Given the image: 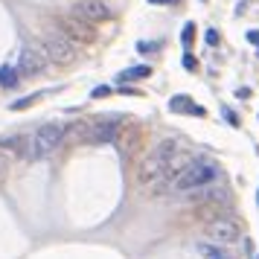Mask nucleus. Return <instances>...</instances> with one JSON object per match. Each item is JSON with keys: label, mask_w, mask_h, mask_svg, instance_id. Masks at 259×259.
<instances>
[{"label": "nucleus", "mask_w": 259, "mask_h": 259, "mask_svg": "<svg viewBox=\"0 0 259 259\" xmlns=\"http://www.w3.org/2000/svg\"><path fill=\"white\" fill-rule=\"evenodd\" d=\"M192 163V157L184 152V146L175 140L157 143L152 152L143 157L140 163V184L152 189V192H163V189L175 187L178 175Z\"/></svg>", "instance_id": "f257e3e1"}, {"label": "nucleus", "mask_w": 259, "mask_h": 259, "mask_svg": "<svg viewBox=\"0 0 259 259\" xmlns=\"http://www.w3.org/2000/svg\"><path fill=\"white\" fill-rule=\"evenodd\" d=\"M219 178V166L210 160H192V163L178 175L175 181V192H192V189H204L207 184H212Z\"/></svg>", "instance_id": "f03ea898"}, {"label": "nucleus", "mask_w": 259, "mask_h": 259, "mask_svg": "<svg viewBox=\"0 0 259 259\" xmlns=\"http://www.w3.org/2000/svg\"><path fill=\"white\" fill-rule=\"evenodd\" d=\"M64 137H67L64 125H41L29 137V152L35 154V157H47V154H53L64 143Z\"/></svg>", "instance_id": "7ed1b4c3"}, {"label": "nucleus", "mask_w": 259, "mask_h": 259, "mask_svg": "<svg viewBox=\"0 0 259 259\" xmlns=\"http://www.w3.org/2000/svg\"><path fill=\"white\" fill-rule=\"evenodd\" d=\"M44 56H47V61H53V64H73L76 56H79V50H76V44H73L70 38L59 35V38H47Z\"/></svg>", "instance_id": "20e7f679"}, {"label": "nucleus", "mask_w": 259, "mask_h": 259, "mask_svg": "<svg viewBox=\"0 0 259 259\" xmlns=\"http://www.w3.org/2000/svg\"><path fill=\"white\" fill-rule=\"evenodd\" d=\"M204 233H207V239H210L212 245H233L236 239H239V224L233 219H212L204 227Z\"/></svg>", "instance_id": "39448f33"}, {"label": "nucleus", "mask_w": 259, "mask_h": 259, "mask_svg": "<svg viewBox=\"0 0 259 259\" xmlns=\"http://www.w3.org/2000/svg\"><path fill=\"white\" fill-rule=\"evenodd\" d=\"M73 15L82 18L84 24H102V21L111 18V9H108L105 0H79L73 6Z\"/></svg>", "instance_id": "423d86ee"}, {"label": "nucleus", "mask_w": 259, "mask_h": 259, "mask_svg": "<svg viewBox=\"0 0 259 259\" xmlns=\"http://www.w3.org/2000/svg\"><path fill=\"white\" fill-rule=\"evenodd\" d=\"M61 29H64V38H70V41H94L96 38L94 26L84 24L82 18H76V15H67L61 21Z\"/></svg>", "instance_id": "0eeeda50"}, {"label": "nucleus", "mask_w": 259, "mask_h": 259, "mask_svg": "<svg viewBox=\"0 0 259 259\" xmlns=\"http://www.w3.org/2000/svg\"><path fill=\"white\" fill-rule=\"evenodd\" d=\"M82 134L88 143H111V140H117L119 125L117 122H91Z\"/></svg>", "instance_id": "6e6552de"}, {"label": "nucleus", "mask_w": 259, "mask_h": 259, "mask_svg": "<svg viewBox=\"0 0 259 259\" xmlns=\"http://www.w3.org/2000/svg\"><path fill=\"white\" fill-rule=\"evenodd\" d=\"M44 64H47V56H44V53L24 50V53L18 56V67H15V70L21 73V76H35V73L44 70Z\"/></svg>", "instance_id": "1a4fd4ad"}, {"label": "nucleus", "mask_w": 259, "mask_h": 259, "mask_svg": "<svg viewBox=\"0 0 259 259\" xmlns=\"http://www.w3.org/2000/svg\"><path fill=\"white\" fill-rule=\"evenodd\" d=\"M21 82V73L15 67H0V88H15Z\"/></svg>", "instance_id": "9d476101"}, {"label": "nucleus", "mask_w": 259, "mask_h": 259, "mask_svg": "<svg viewBox=\"0 0 259 259\" xmlns=\"http://www.w3.org/2000/svg\"><path fill=\"white\" fill-rule=\"evenodd\" d=\"M152 73V67H146V64H140V67H128V70L119 73V82H134V79H143V76H149Z\"/></svg>", "instance_id": "9b49d317"}, {"label": "nucleus", "mask_w": 259, "mask_h": 259, "mask_svg": "<svg viewBox=\"0 0 259 259\" xmlns=\"http://www.w3.org/2000/svg\"><path fill=\"white\" fill-rule=\"evenodd\" d=\"M189 102H192L189 96H175V99L169 102V108H172V111H192V114H204L198 105H189Z\"/></svg>", "instance_id": "f8f14e48"}, {"label": "nucleus", "mask_w": 259, "mask_h": 259, "mask_svg": "<svg viewBox=\"0 0 259 259\" xmlns=\"http://www.w3.org/2000/svg\"><path fill=\"white\" fill-rule=\"evenodd\" d=\"M198 250H201L207 259H227L222 250H219V247H212V245H198Z\"/></svg>", "instance_id": "ddd939ff"}, {"label": "nucleus", "mask_w": 259, "mask_h": 259, "mask_svg": "<svg viewBox=\"0 0 259 259\" xmlns=\"http://www.w3.org/2000/svg\"><path fill=\"white\" fill-rule=\"evenodd\" d=\"M35 99H38V94H32V96H24V99H18V102H12L9 108H12V111H24V108H29L32 102H35Z\"/></svg>", "instance_id": "4468645a"}, {"label": "nucleus", "mask_w": 259, "mask_h": 259, "mask_svg": "<svg viewBox=\"0 0 259 259\" xmlns=\"http://www.w3.org/2000/svg\"><path fill=\"white\" fill-rule=\"evenodd\" d=\"M192 32H195V26H192V24L184 26V44H189V41H192Z\"/></svg>", "instance_id": "2eb2a0df"}, {"label": "nucleus", "mask_w": 259, "mask_h": 259, "mask_svg": "<svg viewBox=\"0 0 259 259\" xmlns=\"http://www.w3.org/2000/svg\"><path fill=\"white\" fill-rule=\"evenodd\" d=\"M247 41H250V44H256V47H259V29H253V32H247Z\"/></svg>", "instance_id": "dca6fc26"}, {"label": "nucleus", "mask_w": 259, "mask_h": 259, "mask_svg": "<svg viewBox=\"0 0 259 259\" xmlns=\"http://www.w3.org/2000/svg\"><path fill=\"white\" fill-rule=\"evenodd\" d=\"M6 169H9V160H6V157H3V154H0V175H3V172H6Z\"/></svg>", "instance_id": "f3484780"}, {"label": "nucleus", "mask_w": 259, "mask_h": 259, "mask_svg": "<svg viewBox=\"0 0 259 259\" xmlns=\"http://www.w3.org/2000/svg\"><path fill=\"white\" fill-rule=\"evenodd\" d=\"M108 94H111V88H96L94 91V96H108Z\"/></svg>", "instance_id": "a211bd4d"}]
</instances>
